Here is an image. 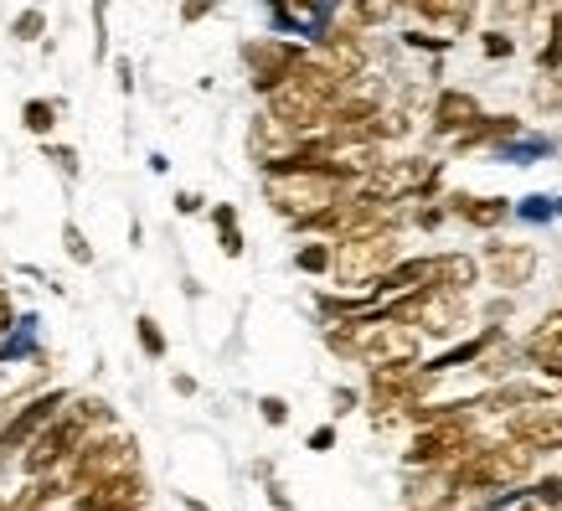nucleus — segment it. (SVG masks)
Listing matches in <instances>:
<instances>
[{
  "label": "nucleus",
  "instance_id": "f257e3e1",
  "mask_svg": "<svg viewBox=\"0 0 562 511\" xmlns=\"http://www.w3.org/2000/svg\"><path fill=\"white\" fill-rule=\"evenodd\" d=\"M330 346L341 352V357H357L367 362V367H397V362H418V331H413L408 321H397L392 310H376V315H346V321H336V331H330Z\"/></svg>",
  "mask_w": 562,
  "mask_h": 511
},
{
  "label": "nucleus",
  "instance_id": "f03ea898",
  "mask_svg": "<svg viewBox=\"0 0 562 511\" xmlns=\"http://www.w3.org/2000/svg\"><path fill=\"white\" fill-rule=\"evenodd\" d=\"M397 264V227H376V233H351L336 243V264L330 279L341 290H376V279Z\"/></svg>",
  "mask_w": 562,
  "mask_h": 511
},
{
  "label": "nucleus",
  "instance_id": "7ed1b4c3",
  "mask_svg": "<svg viewBox=\"0 0 562 511\" xmlns=\"http://www.w3.org/2000/svg\"><path fill=\"white\" fill-rule=\"evenodd\" d=\"M475 403H460L454 413H443V419H434V424H418V434H413L408 444V465H418V470H449L454 460H464L470 449H475Z\"/></svg>",
  "mask_w": 562,
  "mask_h": 511
},
{
  "label": "nucleus",
  "instance_id": "20e7f679",
  "mask_svg": "<svg viewBox=\"0 0 562 511\" xmlns=\"http://www.w3.org/2000/svg\"><path fill=\"white\" fill-rule=\"evenodd\" d=\"M387 310L397 321H408L418 336H434V341H449L464 331V306L460 295L449 290H403Z\"/></svg>",
  "mask_w": 562,
  "mask_h": 511
},
{
  "label": "nucleus",
  "instance_id": "39448f33",
  "mask_svg": "<svg viewBox=\"0 0 562 511\" xmlns=\"http://www.w3.org/2000/svg\"><path fill=\"white\" fill-rule=\"evenodd\" d=\"M68 465H72L68 486H72V491H88V486H99V480H109V476L135 470V465H139V444L130 440V434H103V440H88Z\"/></svg>",
  "mask_w": 562,
  "mask_h": 511
},
{
  "label": "nucleus",
  "instance_id": "423d86ee",
  "mask_svg": "<svg viewBox=\"0 0 562 511\" xmlns=\"http://www.w3.org/2000/svg\"><path fill=\"white\" fill-rule=\"evenodd\" d=\"M88 444V424L78 419V413H57L42 434H36L32 444H26V455H21V465H26V476H52V470H63V465L78 455Z\"/></svg>",
  "mask_w": 562,
  "mask_h": 511
},
{
  "label": "nucleus",
  "instance_id": "0eeeda50",
  "mask_svg": "<svg viewBox=\"0 0 562 511\" xmlns=\"http://www.w3.org/2000/svg\"><path fill=\"white\" fill-rule=\"evenodd\" d=\"M243 63H248V84H254L258 93H273V88L305 63V47H300V42H284V36H254V42L243 47Z\"/></svg>",
  "mask_w": 562,
  "mask_h": 511
},
{
  "label": "nucleus",
  "instance_id": "6e6552de",
  "mask_svg": "<svg viewBox=\"0 0 562 511\" xmlns=\"http://www.w3.org/2000/svg\"><path fill=\"white\" fill-rule=\"evenodd\" d=\"M63 403H68V392H42V398H26V403L5 419V429H0V460H5V455H16V449H26V444H32L36 434L63 413Z\"/></svg>",
  "mask_w": 562,
  "mask_h": 511
},
{
  "label": "nucleus",
  "instance_id": "1a4fd4ad",
  "mask_svg": "<svg viewBox=\"0 0 562 511\" xmlns=\"http://www.w3.org/2000/svg\"><path fill=\"white\" fill-rule=\"evenodd\" d=\"M145 507V480L139 470H124V476H109L99 486L78 491V511H139Z\"/></svg>",
  "mask_w": 562,
  "mask_h": 511
},
{
  "label": "nucleus",
  "instance_id": "9d476101",
  "mask_svg": "<svg viewBox=\"0 0 562 511\" xmlns=\"http://www.w3.org/2000/svg\"><path fill=\"white\" fill-rule=\"evenodd\" d=\"M485 269H491V285L521 290V285H531V274H537V248L531 243H491L485 248Z\"/></svg>",
  "mask_w": 562,
  "mask_h": 511
},
{
  "label": "nucleus",
  "instance_id": "9b49d317",
  "mask_svg": "<svg viewBox=\"0 0 562 511\" xmlns=\"http://www.w3.org/2000/svg\"><path fill=\"white\" fill-rule=\"evenodd\" d=\"M480 120H485V114H480V103L470 99V93H460V88H443L439 99H434V135L460 140L464 130H475Z\"/></svg>",
  "mask_w": 562,
  "mask_h": 511
},
{
  "label": "nucleus",
  "instance_id": "f8f14e48",
  "mask_svg": "<svg viewBox=\"0 0 562 511\" xmlns=\"http://www.w3.org/2000/svg\"><path fill=\"white\" fill-rule=\"evenodd\" d=\"M475 279H480V264L470 254H428V285L424 290L464 295Z\"/></svg>",
  "mask_w": 562,
  "mask_h": 511
},
{
  "label": "nucleus",
  "instance_id": "ddd939ff",
  "mask_svg": "<svg viewBox=\"0 0 562 511\" xmlns=\"http://www.w3.org/2000/svg\"><path fill=\"white\" fill-rule=\"evenodd\" d=\"M449 212L464 218L470 227H501V222L512 218V202H501V197H470V191H454L449 197Z\"/></svg>",
  "mask_w": 562,
  "mask_h": 511
},
{
  "label": "nucleus",
  "instance_id": "4468645a",
  "mask_svg": "<svg viewBox=\"0 0 562 511\" xmlns=\"http://www.w3.org/2000/svg\"><path fill=\"white\" fill-rule=\"evenodd\" d=\"M418 16L439 21V26H449V32H464L470 21H475V0H408Z\"/></svg>",
  "mask_w": 562,
  "mask_h": 511
},
{
  "label": "nucleus",
  "instance_id": "2eb2a0df",
  "mask_svg": "<svg viewBox=\"0 0 562 511\" xmlns=\"http://www.w3.org/2000/svg\"><path fill=\"white\" fill-rule=\"evenodd\" d=\"M516 135H521V124H516L512 114H501V120H480L475 130H464L454 145H460V151H475V145H495V140H516Z\"/></svg>",
  "mask_w": 562,
  "mask_h": 511
},
{
  "label": "nucleus",
  "instance_id": "dca6fc26",
  "mask_svg": "<svg viewBox=\"0 0 562 511\" xmlns=\"http://www.w3.org/2000/svg\"><path fill=\"white\" fill-rule=\"evenodd\" d=\"M547 352H562V310H552V315L527 336V362L547 357Z\"/></svg>",
  "mask_w": 562,
  "mask_h": 511
},
{
  "label": "nucleus",
  "instance_id": "f3484780",
  "mask_svg": "<svg viewBox=\"0 0 562 511\" xmlns=\"http://www.w3.org/2000/svg\"><path fill=\"white\" fill-rule=\"evenodd\" d=\"M57 496H63V480H57V476H32L26 496H16V501H11V511H42L47 501H57Z\"/></svg>",
  "mask_w": 562,
  "mask_h": 511
},
{
  "label": "nucleus",
  "instance_id": "a211bd4d",
  "mask_svg": "<svg viewBox=\"0 0 562 511\" xmlns=\"http://www.w3.org/2000/svg\"><path fill=\"white\" fill-rule=\"evenodd\" d=\"M325 5H330V0H273V11L290 21V26H315Z\"/></svg>",
  "mask_w": 562,
  "mask_h": 511
},
{
  "label": "nucleus",
  "instance_id": "6ab92c4d",
  "mask_svg": "<svg viewBox=\"0 0 562 511\" xmlns=\"http://www.w3.org/2000/svg\"><path fill=\"white\" fill-rule=\"evenodd\" d=\"M212 222H217V233H222V254H227V258H238V254H243L238 212H233V207H212Z\"/></svg>",
  "mask_w": 562,
  "mask_h": 511
},
{
  "label": "nucleus",
  "instance_id": "aec40b11",
  "mask_svg": "<svg viewBox=\"0 0 562 511\" xmlns=\"http://www.w3.org/2000/svg\"><path fill=\"white\" fill-rule=\"evenodd\" d=\"M294 264L305 274H330V264H336V243H305L300 254H294Z\"/></svg>",
  "mask_w": 562,
  "mask_h": 511
},
{
  "label": "nucleus",
  "instance_id": "412c9836",
  "mask_svg": "<svg viewBox=\"0 0 562 511\" xmlns=\"http://www.w3.org/2000/svg\"><path fill=\"white\" fill-rule=\"evenodd\" d=\"M531 103H537V109H547V114H552V109H562V78L558 73H537V84H531Z\"/></svg>",
  "mask_w": 562,
  "mask_h": 511
},
{
  "label": "nucleus",
  "instance_id": "4be33fe9",
  "mask_svg": "<svg viewBox=\"0 0 562 511\" xmlns=\"http://www.w3.org/2000/svg\"><path fill=\"white\" fill-rule=\"evenodd\" d=\"M21 120H26V130H32V135H52V124H57V103H47V99H26Z\"/></svg>",
  "mask_w": 562,
  "mask_h": 511
},
{
  "label": "nucleus",
  "instance_id": "5701e85b",
  "mask_svg": "<svg viewBox=\"0 0 562 511\" xmlns=\"http://www.w3.org/2000/svg\"><path fill=\"white\" fill-rule=\"evenodd\" d=\"M392 11H397V0H351V16H357L361 26H382Z\"/></svg>",
  "mask_w": 562,
  "mask_h": 511
},
{
  "label": "nucleus",
  "instance_id": "b1692460",
  "mask_svg": "<svg viewBox=\"0 0 562 511\" xmlns=\"http://www.w3.org/2000/svg\"><path fill=\"white\" fill-rule=\"evenodd\" d=\"M135 331H139V346H145V357H155V362L166 357V336H160V325H155L150 315H139Z\"/></svg>",
  "mask_w": 562,
  "mask_h": 511
},
{
  "label": "nucleus",
  "instance_id": "393cba45",
  "mask_svg": "<svg viewBox=\"0 0 562 511\" xmlns=\"http://www.w3.org/2000/svg\"><path fill=\"white\" fill-rule=\"evenodd\" d=\"M527 501H537V507H547V511H562V480L558 476L537 480V486L527 491Z\"/></svg>",
  "mask_w": 562,
  "mask_h": 511
},
{
  "label": "nucleus",
  "instance_id": "a878e982",
  "mask_svg": "<svg viewBox=\"0 0 562 511\" xmlns=\"http://www.w3.org/2000/svg\"><path fill=\"white\" fill-rule=\"evenodd\" d=\"M72 413H78L88 429H93V424H109V403H103V398H72Z\"/></svg>",
  "mask_w": 562,
  "mask_h": 511
},
{
  "label": "nucleus",
  "instance_id": "bb28decb",
  "mask_svg": "<svg viewBox=\"0 0 562 511\" xmlns=\"http://www.w3.org/2000/svg\"><path fill=\"white\" fill-rule=\"evenodd\" d=\"M11 32H16L21 42H36V36L47 32V16H42V11H26V16H16V26H11Z\"/></svg>",
  "mask_w": 562,
  "mask_h": 511
},
{
  "label": "nucleus",
  "instance_id": "cd10ccee",
  "mask_svg": "<svg viewBox=\"0 0 562 511\" xmlns=\"http://www.w3.org/2000/svg\"><path fill=\"white\" fill-rule=\"evenodd\" d=\"M63 243H68V258H72V264H88V258H93V248H88V243H83V233H78L72 222H68V227H63Z\"/></svg>",
  "mask_w": 562,
  "mask_h": 511
},
{
  "label": "nucleus",
  "instance_id": "c85d7f7f",
  "mask_svg": "<svg viewBox=\"0 0 562 511\" xmlns=\"http://www.w3.org/2000/svg\"><path fill=\"white\" fill-rule=\"evenodd\" d=\"M258 413H263V419H269L273 429L290 424V403H284V398H258Z\"/></svg>",
  "mask_w": 562,
  "mask_h": 511
},
{
  "label": "nucleus",
  "instance_id": "c756f323",
  "mask_svg": "<svg viewBox=\"0 0 562 511\" xmlns=\"http://www.w3.org/2000/svg\"><path fill=\"white\" fill-rule=\"evenodd\" d=\"M480 47H485V57H512L516 42L506 32H485V42H480Z\"/></svg>",
  "mask_w": 562,
  "mask_h": 511
},
{
  "label": "nucleus",
  "instance_id": "7c9ffc66",
  "mask_svg": "<svg viewBox=\"0 0 562 511\" xmlns=\"http://www.w3.org/2000/svg\"><path fill=\"white\" fill-rule=\"evenodd\" d=\"M531 5H537V0H495V11H501V16H512V21L531 16Z\"/></svg>",
  "mask_w": 562,
  "mask_h": 511
},
{
  "label": "nucleus",
  "instance_id": "2f4dec72",
  "mask_svg": "<svg viewBox=\"0 0 562 511\" xmlns=\"http://www.w3.org/2000/svg\"><path fill=\"white\" fill-rule=\"evenodd\" d=\"M212 16V0H181V21H202Z\"/></svg>",
  "mask_w": 562,
  "mask_h": 511
},
{
  "label": "nucleus",
  "instance_id": "473e14b6",
  "mask_svg": "<svg viewBox=\"0 0 562 511\" xmlns=\"http://www.w3.org/2000/svg\"><path fill=\"white\" fill-rule=\"evenodd\" d=\"M52 160H57V166L63 170H78V151H68V145H57V151H47Z\"/></svg>",
  "mask_w": 562,
  "mask_h": 511
},
{
  "label": "nucleus",
  "instance_id": "72a5a7b5",
  "mask_svg": "<svg viewBox=\"0 0 562 511\" xmlns=\"http://www.w3.org/2000/svg\"><path fill=\"white\" fill-rule=\"evenodd\" d=\"M330 444H336V429H330V424L310 434V449H330Z\"/></svg>",
  "mask_w": 562,
  "mask_h": 511
},
{
  "label": "nucleus",
  "instance_id": "f704fd0d",
  "mask_svg": "<svg viewBox=\"0 0 562 511\" xmlns=\"http://www.w3.org/2000/svg\"><path fill=\"white\" fill-rule=\"evenodd\" d=\"M351 409H357V392L341 388V392H336V413H351Z\"/></svg>",
  "mask_w": 562,
  "mask_h": 511
},
{
  "label": "nucleus",
  "instance_id": "c9c22d12",
  "mask_svg": "<svg viewBox=\"0 0 562 511\" xmlns=\"http://www.w3.org/2000/svg\"><path fill=\"white\" fill-rule=\"evenodd\" d=\"M176 207H181V212H196V207H202V197H196V191H181V197H176Z\"/></svg>",
  "mask_w": 562,
  "mask_h": 511
},
{
  "label": "nucleus",
  "instance_id": "e433bc0d",
  "mask_svg": "<svg viewBox=\"0 0 562 511\" xmlns=\"http://www.w3.org/2000/svg\"><path fill=\"white\" fill-rule=\"evenodd\" d=\"M187 511H206V507H202V501H191V496H187Z\"/></svg>",
  "mask_w": 562,
  "mask_h": 511
},
{
  "label": "nucleus",
  "instance_id": "4c0bfd02",
  "mask_svg": "<svg viewBox=\"0 0 562 511\" xmlns=\"http://www.w3.org/2000/svg\"><path fill=\"white\" fill-rule=\"evenodd\" d=\"M0 511H11V507H5V496H0Z\"/></svg>",
  "mask_w": 562,
  "mask_h": 511
}]
</instances>
